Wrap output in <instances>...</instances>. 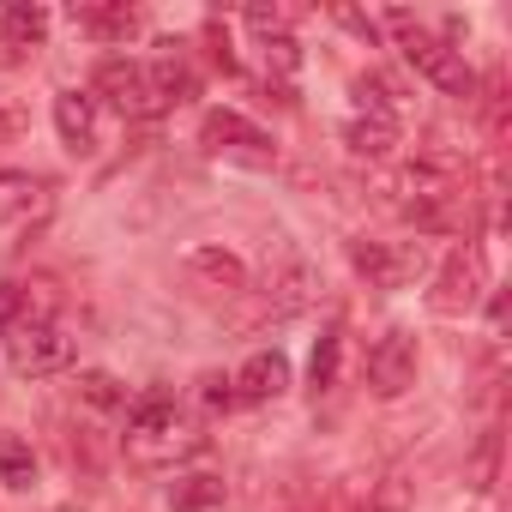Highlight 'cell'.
Wrapping results in <instances>:
<instances>
[{
	"mask_svg": "<svg viewBox=\"0 0 512 512\" xmlns=\"http://www.w3.org/2000/svg\"><path fill=\"white\" fill-rule=\"evenodd\" d=\"M386 25L398 31V49H404V61L434 85V91H446V97H476V73L464 67V55L452 49V43H440L422 19H410V13H386Z\"/></svg>",
	"mask_w": 512,
	"mask_h": 512,
	"instance_id": "1",
	"label": "cell"
},
{
	"mask_svg": "<svg viewBox=\"0 0 512 512\" xmlns=\"http://www.w3.org/2000/svg\"><path fill=\"white\" fill-rule=\"evenodd\" d=\"M488 290V260H482V247H452L440 272H434V290H428V308L440 320H464Z\"/></svg>",
	"mask_w": 512,
	"mask_h": 512,
	"instance_id": "2",
	"label": "cell"
},
{
	"mask_svg": "<svg viewBox=\"0 0 512 512\" xmlns=\"http://www.w3.org/2000/svg\"><path fill=\"white\" fill-rule=\"evenodd\" d=\"M350 266L374 290H404L428 272V247L422 241H350Z\"/></svg>",
	"mask_w": 512,
	"mask_h": 512,
	"instance_id": "3",
	"label": "cell"
},
{
	"mask_svg": "<svg viewBox=\"0 0 512 512\" xmlns=\"http://www.w3.org/2000/svg\"><path fill=\"white\" fill-rule=\"evenodd\" d=\"M7 362H13V374H25V380L61 374V368H73V338H67L55 320H25V326L7 332Z\"/></svg>",
	"mask_w": 512,
	"mask_h": 512,
	"instance_id": "4",
	"label": "cell"
},
{
	"mask_svg": "<svg viewBox=\"0 0 512 512\" xmlns=\"http://www.w3.org/2000/svg\"><path fill=\"white\" fill-rule=\"evenodd\" d=\"M416 368H422L416 338H410L404 326H392V332L368 350V386H374V398H404V392L416 386Z\"/></svg>",
	"mask_w": 512,
	"mask_h": 512,
	"instance_id": "5",
	"label": "cell"
},
{
	"mask_svg": "<svg viewBox=\"0 0 512 512\" xmlns=\"http://www.w3.org/2000/svg\"><path fill=\"white\" fill-rule=\"evenodd\" d=\"M199 139H205V151H217V157H235V163H272V139L253 127L247 115H235V109H211L205 121H199Z\"/></svg>",
	"mask_w": 512,
	"mask_h": 512,
	"instance_id": "6",
	"label": "cell"
},
{
	"mask_svg": "<svg viewBox=\"0 0 512 512\" xmlns=\"http://www.w3.org/2000/svg\"><path fill=\"white\" fill-rule=\"evenodd\" d=\"M91 91L115 109V115H151V91H145V61H127V55H109L97 61V79Z\"/></svg>",
	"mask_w": 512,
	"mask_h": 512,
	"instance_id": "7",
	"label": "cell"
},
{
	"mask_svg": "<svg viewBox=\"0 0 512 512\" xmlns=\"http://www.w3.org/2000/svg\"><path fill=\"white\" fill-rule=\"evenodd\" d=\"M229 392H235L241 404H272V398H284V392H290V362H284V350H253V356L241 362V374L229 380Z\"/></svg>",
	"mask_w": 512,
	"mask_h": 512,
	"instance_id": "8",
	"label": "cell"
},
{
	"mask_svg": "<svg viewBox=\"0 0 512 512\" xmlns=\"http://www.w3.org/2000/svg\"><path fill=\"white\" fill-rule=\"evenodd\" d=\"M187 272L211 296H241L247 290V266H241V253H229V247H193L187 253Z\"/></svg>",
	"mask_w": 512,
	"mask_h": 512,
	"instance_id": "9",
	"label": "cell"
},
{
	"mask_svg": "<svg viewBox=\"0 0 512 512\" xmlns=\"http://www.w3.org/2000/svg\"><path fill=\"white\" fill-rule=\"evenodd\" d=\"M55 133L73 157H91L97 151V97L85 91H61L55 97Z\"/></svg>",
	"mask_w": 512,
	"mask_h": 512,
	"instance_id": "10",
	"label": "cell"
},
{
	"mask_svg": "<svg viewBox=\"0 0 512 512\" xmlns=\"http://www.w3.org/2000/svg\"><path fill=\"white\" fill-rule=\"evenodd\" d=\"M169 428H181L175 392L151 386V392H139V398L127 404V440H151V434H169Z\"/></svg>",
	"mask_w": 512,
	"mask_h": 512,
	"instance_id": "11",
	"label": "cell"
},
{
	"mask_svg": "<svg viewBox=\"0 0 512 512\" xmlns=\"http://www.w3.org/2000/svg\"><path fill=\"white\" fill-rule=\"evenodd\" d=\"M266 290H272V314H302V308L314 302V290H320V272L302 260V253H290L284 272H278Z\"/></svg>",
	"mask_w": 512,
	"mask_h": 512,
	"instance_id": "12",
	"label": "cell"
},
{
	"mask_svg": "<svg viewBox=\"0 0 512 512\" xmlns=\"http://www.w3.org/2000/svg\"><path fill=\"white\" fill-rule=\"evenodd\" d=\"M344 145H350V157H368V163L392 157V145H398V115H356V121L344 127Z\"/></svg>",
	"mask_w": 512,
	"mask_h": 512,
	"instance_id": "13",
	"label": "cell"
},
{
	"mask_svg": "<svg viewBox=\"0 0 512 512\" xmlns=\"http://www.w3.org/2000/svg\"><path fill=\"white\" fill-rule=\"evenodd\" d=\"M145 91H151V115L157 109H175V103H187L193 97V73L181 67V61H145Z\"/></svg>",
	"mask_w": 512,
	"mask_h": 512,
	"instance_id": "14",
	"label": "cell"
},
{
	"mask_svg": "<svg viewBox=\"0 0 512 512\" xmlns=\"http://www.w3.org/2000/svg\"><path fill=\"white\" fill-rule=\"evenodd\" d=\"M43 37H49V13H43V7L13 0V7L0 13V43H7L13 55H19V49H43Z\"/></svg>",
	"mask_w": 512,
	"mask_h": 512,
	"instance_id": "15",
	"label": "cell"
},
{
	"mask_svg": "<svg viewBox=\"0 0 512 512\" xmlns=\"http://www.w3.org/2000/svg\"><path fill=\"white\" fill-rule=\"evenodd\" d=\"M73 25L91 31V37H109V43H127L139 31V13L133 7H73Z\"/></svg>",
	"mask_w": 512,
	"mask_h": 512,
	"instance_id": "16",
	"label": "cell"
},
{
	"mask_svg": "<svg viewBox=\"0 0 512 512\" xmlns=\"http://www.w3.org/2000/svg\"><path fill=\"white\" fill-rule=\"evenodd\" d=\"M127 452H133L139 464H163V458H193V452H205V440L187 434V428H169V434H151V440H127Z\"/></svg>",
	"mask_w": 512,
	"mask_h": 512,
	"instance_id": "17",
	"label": "cell"
},
{
	"mask_svg": "<svg viewBox=\"0 0 512 512\" xmlns=\"http://www.w3.org/2000/svg\"><path fill=\"white\" fill-rule=\"evenodd\" d=\"M338 362H344V332L326 326L320 344H314V356H308V386H314V392H332V386H338Z\"/></svg>",
	"mask_w": 512,
	"mask_h": 512,
	"instance_id": "18",
	"label": "cell"
},
{
	"mask_svg": "<svg viewBox=\"0 0 512 512\" xmlns=\"http://www.w3.org/2000/svg\"><path fill=\"white\" fill-rule=\"evenodd\" d=\"M0 482L7 488H31L37 482V458L19 434H0Z\"/></svg>",
	"mask_w": 512,
	"mask_h": 512,
	"instance_id": "19",
	"label": "cell"
},
{
	"mask_svg": "<svg viewBox=\"0 0 512 512\" xmlns=\"http://www.w3.org/2000/svg\"><path fill=\"white\" fill-rule=\"evenodd\" d=\"M217 500H223V482L217 476H175V488H169V506L175 512H205Z\"/></svg>",
	"mask_w": 512,
	"mask_h": 512,
	"instance_id": "20",
	"label": "cell"
},
{
	"mask_svg": "<svg viewBox=\"0 0 512 512\" xmlns=\"http://www.w3.org/2000/svg\"><path fill=\"white\" fill-rule=\"evenodd\" d=\"M79 398H85L91 410H127V386H121L115 374H103V368L79 374Z\"/></svg>",
	"mask_w": 512,
	"mask_h": 512,
	"instance_id": "21",
	"label": "cell"
},
{
	"mask_svg": "<svg viewBox=\"0 0 512 512\" xmlns=\"http://www.w3.org/2000/svg\"><path fill=\"white\" fill-rule=\"evenodd\" d=\"M25 205H31V175L0 169V223H7L13 211H25Z\"/></svg>",
	"mask_w": 512,
	"mask_h": 512,
	"instance_id": "22",
	"label": "cell"
},
{
	"mask_svg": "<svg viewBox=\"0 0 512 512\" xmlns=\"http://www.w3.org/2000/svg\"><path fill=\"white\" fill-rule=\"evenodd\" d=\"M260 49H266V67H278V73H296V67H302V43H296L290 31H278V37H266Z\"/></svg>",
	"mask_w": 512,
	"mask_h": 512,
	"instance_id": "23",
	"label": "cell"
},
{
	"mask_svg": "<svg viewBox=\"0 0 512 512\" xmlns=\"http://www.w3.org/2000/svg\"><path fill=\"white\" fill-rule=\"evenodd\" d=\"M19 314H25V290L19 284H0V338L19 326Z\"/></svg>",
	"mask_w": 512,
	"mask_h": 512,
	"instance_id": "24",
	"label": "cell"
},
{
	"mask_svg": "<svg viewBox=\"0 0 512 512\" xmlns=\"http://www.w3.org/2000/svg\"><path fill=\"white\" fill-rule=\"evenodd\" d=\"M25 133V115H13V109H0V139H19Z\"/></svg>",
	"mask_w": 512,
	"mask_h": 512,
	"instance_id": "25",
	"label": "cell"
},
{
	"mask_svg": "<svg viewBox=\"0 0 512 512\" xmlns=\"http://www.w3.org/2000/svg\"><path fill=\"white\" fill-rule=\"evenodd\" d=\"M13 61H19V55H13V49H7V43H0V67H13Z\"/></svg>",
	"mask_w": 512,
	"mask_h": 512,
	"instance_id": "26",
	"label": "cell"
},
{
	"mask_svg": "<svg viewBox=\"0 0 512 512\" xmlns=\"http://www.w3.org/2000/svg\"><path fill=\"white\" fill-rule=\"evenodd\" d=\"M61 512H79V506H61Z\"/></svg>",
	"mask_w": 512,
	"mask_h": 512,
	"instance_id": "27",
	"label": "cell"
}]
</instances>
